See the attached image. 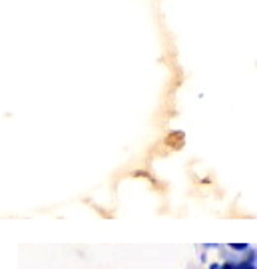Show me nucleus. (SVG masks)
I'll use <instances>...</instances> for the list:
<instances>
[{
	"label": "nucleus",
	"mask_w": 257,
	"mask_h": 269,
	"mask_svg": "<svg viewBox=\"0 0 257 269\" xmlns=\"http://www.w3.org/2000/svg\"><path fill=\"white\" fill-rule=\"evenodd\" d=\"M237 269H257V267H255L251 261H243V263L237 265Z\"/></svg>",
	"instance_id": "1"
},
{
	"label": "nucleus",
	"mask_w": 257,
	"mask_h": 269,
	"mask_svg": "<svg viewBox=\"0 0 257 269\" xmlns=\"http://www.w3.org/2000/svg\"><path fill=\"white\" fill-rule=\"evenodd\" d=\"M233 249H247V243H231Z\"/></svg>",
	"instance_id": "2"
},
{
	"label": "nucleus",
	"mask_w": 257,
	"mask_h": 269,
	"mask_svg": "<svg viewBox=\"0 0 257 269\" xmlns=\"http://www.w3.org/2000/svg\"><path fill=\"white\" fill-rule=\"evenodd\" d=\"M221 269H237V265H233V263H225Z\"/></svg>",
	"instance_id": "3"
},
{
	"label": "nucleus",
	"mask_w": 257,
	"mask_h": 269,
	"mask_svg": "<svg viewBox=\"0 0 257 269\" xmlns=\"http://www.w3.org/2000/svg\"><path fill=\"white\" fill-rule=\"evenodd\" d=\"M209 269H219V265H217V263H213V265H211Z\"/></svg>",
	"instance_id": "4"
}]
</instances>
